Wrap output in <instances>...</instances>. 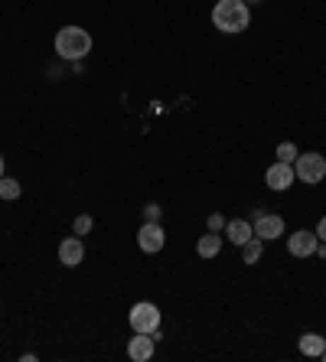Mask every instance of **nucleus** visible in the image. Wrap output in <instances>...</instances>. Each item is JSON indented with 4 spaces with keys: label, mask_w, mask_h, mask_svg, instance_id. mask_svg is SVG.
I'll use <instances>...</instances> for the list:
<instances>
[{
    "label": "nucleus",
    "mask_w": 326,
    "mask_h": 362,
    "mask_svg": "<svg viewBox=\"0 0 326 362\" xmlns=\"http://www.w3.org/2000/svg\"><path fill=\"white\" fill-rule=\"evenodd\" d=\"M245 4H261V0H245Z\"/></svg>",
    "instance_id": "obj_23"
},
{
    "label": "nucleus",
    "mask_w": 326,
    "mask_h": 362,
    "mask_svg": "<svg viewBox=\"0 0 326 362\" xmlns=\"http://www.w3.org/2000/svg\"><path fill=\"white\" fill-rule=\"evenodd\" d=\"M196 252H199V258H206V262L219 258V252H222V235H219V232H209V235H202L199 245H196Z\"/></svg>",
    "instance_id": "obj_13"
},
{
    "label": "nucleus",
    "mask_w": 326,
    "mask_h": 362,
    "mask_svg": "<svg viewBox=\"0 0 326 362\" xmlns=\"http://www.w3.org/2000/svg\"><path fill=\"white\" fill-rule=\"evenodd\" d=\"M317 255H320V258H326V242H320V245H317Z\"/></svg>",
    "instance_id": "obj_21"
},
{
    "label": "nucleus",
    "mask_w": 326,
    "mask_h": 362,
    "mask_svg": "<svg viewBox=\"0 0 326 362\" xmlns=\"http://www.w3.org/2000/svg\"><path fill=\"white\" fill-rule=\"evenodd\" d=\"M0 177H4V157H0Z\"/></svg>",
    "instance_id": "obj_22"
},
{
    "label": "nucleus",
    "mask_w": 326,
    "mask_h": 362,
    "mask_svg": "<svg viewBox=\"0 0 326 362\" xmlns=\"http://www.w3.org/2000/svg\"><path fill=\"white\" fill-rule=\"evenodd\" d=\"M222 232H226V238H228L232 245H238V248H242L245 242H251V238H255V228H251L248 219H232V222H226V228H222Z\"/></svg>",
    "instance_id": "obj_11"
},
{
    "label": "nucleus",
    "mask_w": 326,
    "mask_h": 362,
    "mask_svg": "<svg viewBox=\"0 0 326 362\" xmlns=\"http://www.w3.org/2000/svg\"><path fill=\"white\" fill-rule=\"evenodd\" d=\"M251 23V7L245 0H216L212 7V26L222 33H245Z\"/></svg>",
    "instance_id": "obj_1"
},
{
    "label": "nucleus",
    "mask_w": 326,
    "mask_h": 362,
    "mask_svg": "<svg viewBox=\"0 0 326 362\" xmlns=\"http://www.w3.org/2000/svg\"><path fill=\"white\" fill-rule=\"evenodd\" d=\"M153 349H157V339L151 333H134V337L127 339V359H134V362L153 359Z\"/></svg>",
    "instance_id": "obj_10"
},
{
    "label": "nucleus",
    "mask_w": 326,
    "mask_h": 362,
    "mask_svg": "<svg viewBox=\"0 0 326 362\" xmlns=\"http://www.w3.org/2000/svg\"><path fill=\"white\" fill-rule=\"evenodd\" d=\"M56 52H59V59L82 62L92 52V33L82 30V26H62L56 33Z\"/></svg>",
    "instance_id": "obj_2"
},
{
    "label": "nucleus",
    "mask_w": 326,
    "mask_h": 362,
    "mask_svg": "<svg viewBox=\"0 0 326 362\" xmlns=\"http://www.w3.org/2000/svg\"><path fill=\"white\" fill-rule=\"evenodd\" d=\"M297 349H301L303 356H310V359H320L326 349V339L320 337V333H303V337L297 339Z\"/></svg>",
    "instance_id": "obj_12"
},
{
    "label": "nucleus",
    "mask_w": 326,
    "mask_h": 362,
    "mask_svg": "<svg viewBox=\"0 0 326 362\" xmlns=\"http://www.w3.org/2000/svg\"><path fill=\"white\" fill-rule=\"evenodd\" d=\"M313 232H317V238H320V242H326V216L317 222V228H313Z\"/></svg>",
    "instance_id": "obj_20"
},
{
    "label": "nucleus",
    "mask_w": 326,
    "mask_h": 362,
    "mask_svg": "<svg viewBox=\"0 0 326 362\" xmlns=\"http://www.w3.org/2000/svg\"><path fill=\"white\" fill-rule=\"evenodd\" d=\"M274 157H277L281 163H293L297 157H301V151H297V144H293V141H284V144H277Z\"/></svg>",
    "instance_id": "obj_16"
},
{
    "label": "nucleus",
    "mask_w": 326,
    "mask_h": 362,
    "mask_svg": "<svg viewBox=\"0 0 326 362\" xmlns=\"http://www.w3.org/2000/svg\"><path fill=\"white\" fill-rule=\"evenodd\" d=\"M317 232H310V228H297L291 238H287V252L293 255V258H310V255H317Z\"/></svg>",
    "instance_id": "obj_8"
},
{
    "label": "nucleus",
    "mask_w": 326,
    "mask_h": 362,
    "mask_svg": "<svg viewBox=\"0 0 326 362\" xmlns=\"http://www.w3.org/2000/svg\"><path fill=\"white\" fill-rule=\"evenodd\" d=\"M144 219H147V222H160V219H163V209H160L157 202H147V206H144Z\"/></svg>",
    "instance_id": "obj_18"
},
{
    "label": "nucleus",
    "mask_w": 326,
    "mask_h": 362,
    "mask_svg": "<svg viewBox=\"0 0 326 362\" xmlns=\"http://www.w3.org/2000/svg\"><path fill=\"white\" fill-rule=\"evenodd\" d=\"M251 228H255V235H258L261 242H274V238L284 235V219H281V216H268V212H255Z\"/></svg>",
    "instance_id": "obj_7"
},
{
    "label": "nucleus",
    "mask_w": 326,
    "mask_h": 362,
    "mask_svg": "<svg viewBox=\"0 0 326 362\" xmlns=\"http://www.w3.org/2000/svg\"><path fill=\"white\" fill-rule=\"evenodd\" d=\"M261 252H264V242H261L258 235L251 238V242H245V245H242V258H245V264H258V262H261Z\"/></svg>",
    "instance_id": "obj_14"
},
{
    "label": "nucleus",
    "mask_w": 326,
    "mask_h": 362,
    "mask_svg": "<svg viewBox=\"0 0 326 362\" xmlns=\"http://www.w3.org/2000/svg\"><path fill=\"white\" fill-rule=\"evenodd\" d=\"M293 173H297V180L307 186H317L323 183L326 177V157L323 153H301L297 160H293Z\"/></svg>",
    "instance_id": "obj_4"
},
{
    "label": "nucleus",
    "mask_w": 326,
    "mask_h": 362,
    "mask_svg": "<svg viewBox=\"0 0 326 362\" xmlns=\"http://www.w3.org/2000/svg\"><path fill=\"white\" fill-rule=\"evenodd\" d=\"M293 180H297V173H293V163L274 160L268 170H264V183H268V189H274V193H284V189H291Z\"/></svg>",
    "instance_id": "obj_6"
},
{
    "label": "nucleus",
    "mask_w": 326,
    "mask_h": 362,
    "mask_svg": "<svg viewBox=\"0 0 326 362\" xmlns=\"http://www.w3.org/2000/svg\"><path fill=\"white\" fill-rule=\"evenodd\" d=\"M23 186L17 183L13 177H0V199H20Z\"/></svg>",
    "instance_id": "obj_15"
},
{
    "label": "nucleus",
    "mask_w": 326,
    "mask_h": 362,
    "mask_svg": "<svg viewBox=\"0 0 326 362\" xmlns=\"http://www.w3.org/2000/svg\"><path fill=\"white\" fill-rule=\"evenodd\" d=\"M206 226H209V232H222V228H226V219H222L219 212H212L209 219H206Z\"/></svg>",
    "instance_id": "obj_19"
},
{
    "label": "nucleus",
    "mask_w": 326,
    "mask_h": 362,
    "mask_svg": "<svg viewBox=\"0 0 326 362\" xmlns=\"http://www.w3.org/2000/svg\"><path fill=\"white\" fill-rule=\"evenodd\" d=\"M137 245H141L144 255L163 252V245H167V232H163V222H144V226L137 228Z\"/></svg>",
    "instance_id": "obj_5"
},
{
    "label": "nucleus",
    "mask_w": 326,
    "mask_h": 362,
    "mask_svg": "<svg viewBox=\"0 0 326 362\" xmlns=\"http://www.w3.org/2000/svg\"><path fill=\"white\" fill-rule=\"evenodd\" d=\"M59 262L66 264V268H78L85 262V242L82 235H69L59 242Z\"/></svg>",
    "instance_id": "obj_9"
},
{
    "label": "nucleus",
    "mask_w": 326,
    "mask_h": 362,
    "mask_svg": "<svg viewBox=\"0 0 326 362\" xmlns=\"http://www.w3.org/2000/svg\"><path fill=\"white\" fill-rule=\"evenodd\" d=\"M92 228H95V219H92V216H78V219L72 222V235H88Z\"/></svg>",
    "instance_id": "obj_17"
},
{
    "label": "nucleus",
    "mask_w": 326,
    "mask_h": 362,
    "mask_svg": "<svg viewBox=\"0 0 326 362\" xmlns=\"http://www.w3.org/2000/svg\"><path fill=\"white\" fill-rule=\"evenodd\" d=\"M127 320H131V329H134V333H153V329H160V323H163V313H160L157 303L141 300L131 307Z\"/></svg>",
    "instance_id": "obj_3"
},
{
    "label": "nucleus",
    "mask_w": 326,
    "mask_h": 362,
    "mask_svg": "<svg viewBox=\"0 0 326 362\" xmlns=\"http://www.w3.org/2000/svg\"><path fill=\"white\" fill-rule=\"evenodd\" d=\"M320 359H323V362H326V349H323V356H320Z\"/></svg>",
    "instance_id": "obj_24"
}]
</instances>
